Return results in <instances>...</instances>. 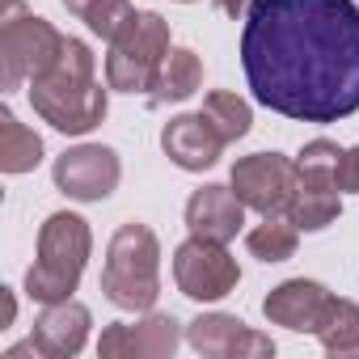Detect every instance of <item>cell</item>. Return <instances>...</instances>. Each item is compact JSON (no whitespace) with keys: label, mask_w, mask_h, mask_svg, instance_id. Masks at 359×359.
<instances>
[{"label":"cell","mask_w":359,"mask_h":359,"mask_svg":"<svg viewBox=\"0 0 359 359\" xmlns=\"http://www.w3.org/2000/svg\"><path fill=\"white\" fill-rule=\"evenodd\" d=\"M245 224V203L237 199L233 187H203L187 199V229L191 237H208V241H233Z\"/></svg>","instance_id":"14"},{"label":"cell","mask_w":359,"mask_h":359,"mask_svg":"<svg viewBox=\"0 0 359 359\" xmlns=\"http://www.w3.org/2000/svg\"><path fill=\"white\" fill-rule=\"evenodd\" d=\"M89 325H93L89 309H85L81 300L68 296V300H55V304H47V309L39 313L30 338L39 342L43 359H68V355H76V351L85 346Z\"/></svg>","instance_id":"15"},{"label":"cell","mask_w":359,"mask_h":359,"mask_svg":"<svg viewBox=\"0 0 359 359\" xmlns=\"http://www.w3.org/2000/svg\"><path fill=\"white\" fill-rule=\"evenodd\" d=\"M334 182H338L342 195H359V144L355 148H342L338 169H334Z\"/></svg>","instance_id":"23"},{"label":"cell","mask_w":359,"mask_h":359,"mask_svg":"<svg viewBox=\"0 0 359 359\" xmlns=\"http://www.w3.org/2000/svg\"><path fill=\"white\" fill-rule=\"evenodd\" d=\"M229 187L237 191V199L245 208H254L258 216H287L292 195H296V161H287L283 152H254L241 156L233 165Z\"/></svg>","instance_id":"9"},{"label":"cell","mask_w":359,"mask_h":359,"mask_svg":"<svg viewBox=\"0 0 359 359\" xmlns=\"http://www.w3.org/2000/svg\"><path fill=\"white\" fill-rule=\"evenodd\" d=\"M43 161V140L18 123L13 110H0V169L5 173H30Z\"/></svg>","instance_id":"19"},{"label":"cell","mask_w":359,"mask_h":359,"mask_svg":"<svg viewBox=\"0 0 359 359\" xmlns=\"http://www.w3.org/2000/svg\"><path fill=\"white\" fill-rule=\"evenodd\" d=\"M241 279L237 258L224 250V241H208V237H191L173 250V283L182 296L212 304L224 300Z\"/></svg>","instance_id":"8"},{"label":"cell","mask_w":359,"mask_h":359,"mask_svg":"<svg viewBox=\"0 0 359 359\" xmlns=\"http://www.w3.org/2000/svg\"><path fill=\"white\" fill-rule=\"evenodd\" d=\"M89 250H93V233L89 224L76 216V212H55L47 216L43 233H39V258L34 266L26 271V292L39 300V304H55V300H68L85 275V262H89Z\"/></svg>","instance_id":"4"},{"label":"cell","mask_w":359,"mask_h":359,"mask_svg":"<svg viewBox=\"0 0 359 359\" xmlns=\"http://www.w3.org/2000/svg\"><path fill=\"white\" fill-rule=\"evenodd\" d=\"M55 187L76 199V203H102L106 195H114L118 177H123V165H118V152L106 148V144H81V148H68L60 161H55Z\"/></svg>","instance_id":"10"},{"label":"cell","mask_w":359,"mask_h":359,"mask_svg":"<svg viewBox=\"0 0 359 359\" xmlns=\"http://www.w3.org/2000/svg\"><path fill=\"white\" fill-rule=\"evenodd\" d=\"M5 292V313H0V330H9L13 325V317H18V300H13V292L9 287H0Z\"/></svg>","instance_id":"25"},{"label":"cell","mask_w":359,"mask_h":359,"mask_svg":"<svg viewBox=\"0 0 359 359\" xmlns=\"http://www.w3.org/2000/svg\"><path fill=\"white\" fill-rule=\"evenodd\" d=\"M30 106L64 135H85L106 118V89L93 81V51L81 39H68L55 68L30 81Z\"/></svg>","instance_id":"2"},{"label":"cell","mask_w":359,"mask_h":359,"mask_svg":"<svg viewBox=\"0 0 359 359\" xmlns=\"http://www.w3.org/2000/svg\"><path fill=\"white\" fill-rule=\"evenodd\" d=\"M254 97L296 123H338L359 110L355 0H254L241 30Z\"/></svg>","instance_id":"1"},{"label":"cell","mask_w":359,"mask_h":359,"mask_svg":"<svg viewBox=\"0 0 359 359\" xmlns=\"http://www.w3.org/2000/svg\"><path fill=\"white\" fill-rule=\"evenodd\" d=\"M245 245L258 262H287L300 245V229L292 216H262V224L250 229Z\"/></svg>","instance_id":"20"},{"label":"cell","mask_w":359,"mask_h":359,"mask_svg":"<svg viewBox=\"0 0 359 359\" xmlns=\"http://www.w3.org/2000/svg\"><path fill=\"white\" fill-rule=\"evenodd\" d=\"M313 334L321 338V346L330 355H359V304H351L342 296H330Z\"/></svg>","instance_id":"18"},{"label":"cell","mask_w":359,"mask_h":359,"mask_svg":"<svg viewBox=\"0 0 359 359\" xmlns=\"http://www.w3.org/2000/svg\"><path fill=\"white\" fill-rule=\"evenodd\" d=\"M177 342H182V325L169 313L148 309V317L135 325H127V321L106 325L97 338V351H102V359H165L177 351Z\"/></svg>","instance_id":"11"},{"label":"cell","mask_w":359,"mask_h":359,"mask_svg":"<svg viewBox=\"0 0 359 359\" xmlns=\"http://www.w3.org/2000/svg\"><path fill=\"white\" fill-rule=\"evenodd\" d=\"M187 342L199 355H216V359H262L275 355V342L258 330H250L241 317L229 313H199L187 325Z\"/></svg>","instance_id":"12"},{"label":"cell","mask_w":359,"mask_h":359,"mask_svg":"<svg viewBox=\"0 0 359 359\" xmlns=\"http://www.w3.org/2000/svg\"><path fill=\"white\" fill-rule=\"evenodd\" d=\"M64 34L47 22L26 13L22 0H9L5 22H0V76L5 89H22L26 81H39L43 72L55 68V60L64 55Z\"/></svg>","instance_id":"5"},{"label":"cell","mask_w":359,"mask_h":359,"mask_svg":"<svg viewBox=\"0 0 359 359\" xmlns=\"http://www.w3.org/2000/svg\"><path fill=\"white\" fill-rule=\"evenodd\" d=\"M169 55V22L161 13H135L131 26L110 43L106 85L118 93H148Z\"/></svg>","instance_id":"6"},{"label":"cell","mask_w":359,"mask_h":359,"mask_svg":"<svg viewBox=\"0 0 359 359\" xmlns=\"http://www.w3.org/2000/svg\"><path fill=\"white\" fill-rule=\"evenodd\" d=\"M203 114H208V123L224 135V144H237V140L250 131V123H254L250 102L237 97V93H229V89L208 93V97H203Z\"/></svg>","instance_id":"22"},{"label":"cell","mask_w":359,"mask_h":359,"mask_svg":"<svg viewBox=\"0 0 359 359\" xmlns=\"http://www.w3.org/2000/svg\"><path fill=\"white\" fill-rule=\"evenodd\" d=\"M216 5H220V13H229V18H245L254 0H216Z\"/></svg>","instance_id":"24"},{"label":"cell","mask_w":359,"mask_h":359,"mask_svg":"<svg viewBox=\"0 0 359 359\" xmlns=\"http://www.w3.org/2000/svg\"><path fill=\"white\" fill-rule=\"evenodd\" d=\"M325 300H330V292L317 279H287L262 300V313H266L271 325H283V330H296V334H304V330L313 334Z\"/></svg>","instance_id":"16"},{"label":"cell","mask_w":359,"mask_h":359,"mask_svg":"<svg viewBox=\"0 0 359 359\" xmlns=\"http://www.w3.org/2000/svg\"><path fill=\"white\" fill-rule=\"evenodd\" d=\"M102 296L114 309L148 313L161 296V245L156 233L140 220L123 224L110 237L106 266H102Z\"/></svg>","instance_id":"3"},{"label":"cell","mask_w":359,"mask_h":359,"mask_svg":"<svg viewBox=\"0 0 359 359\" xmlns=\"http://www.w3.org/2000/svg\"><path fill=\"white\" fill-rule=\"evenodd\" d=\"M203 85V60L191 47H173L148 89V106H169V102H187Z\"/></svg>","instance_id":"17"},{"label":"cell","mask_w":359,"mask_h":359,"mask_svg":"<svg viewBox=\"0 0 359 359\" xmlns=\"http://www.w3.org/2000/svg\"><path fill=\"white\" fill-rule=\"evenodd\" d=\"M161 148L165 156L177 165V169H187V173H203L220 161V148H224V135L208 123V114H177L165 123L161 131Z\"/></svg>","instance_id":"13"},{"label":"cell","mask_w":359,"mask_h":359,"mask_svg":"<svg viewBox=\"0 0 359 359\" xmlns=\"http://www.w3.org/2000/svg\"><path fill=\"white\" fill-rule=\"evenodd\" d=\"M177 5H195V0H177Z\"/></svg>","instance_id":"26"},{"label":"cell","mask_w":359,"mask_h":359,"mask_svg":"<svg viewBox=\"0 0 359 359\" xmlns=\"http://www.w3.org/2000/svg\"><path fill=\"white\" fill-rule=\"evenodd\" d=\"M64 9L72 13V18H81L97 39H106V43H114L127 26H131V18H135V9H131V0H64Z\"/></svg>","instance_id":"21"},{"label":"cell","mask_w":359,"mask_h":359,"mask_svg":"<svg viewBox=\"0 0 359 359\" xmlns=\"http://www.w3.org/2000/svg\"><path fill=\"white\" fill-rule=\"evenodd\" d=\"M342 148L334 140H309L296 156V195L287 216L296 220V229L304 233H321L325 224L338 220L342 212V191L334 182V169H338Z\"/></svg>","instance_id":"7"}]
</instances>
